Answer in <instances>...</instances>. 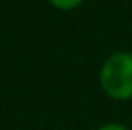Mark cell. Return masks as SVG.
<instances>
[{"label":"cell","mask_w":132,"mask_h":130,"mask_svg":"<svg viewBox=\"0 0 132 130\" xmlns=\"http://www.w3.org/2000/svg\"><path fill=\"white\" fill-rule=\"evenodd\" d=\"M54 7H57V9H63V11H68V9H73V7H77V5H80L82 4V0H48Z\"/></svg>","instance_id":"7a4b0ae2"},{"label":"cell","mask_w":132,"mask_h":130,"mask_svg":"<svg viewBox=\"0 0 132 130\" xmlns=\"http://www.w3.org/2000/svg\"><path fill=\"white\" fill-rule=\"evenodd\" d=\"M98 130H129L125 125H121V123H105V125H102Z\"/></svg>","instance_id":"3957f363"},{"label":"cell","mask_w":132,"mask_h":130,"mask_svg":"<svg viewBox=\"0 0 132 130\" xmlns=\"http://www.w3.org/2000/svg\"><path fill=\"white\" fill-rule=\"evenodd\" d=\"M100 86L114 100L132 98V54L116 52L107 57L100 70Z\"/></svg>","instance_id":"6da1fadb"}]
</instances>
